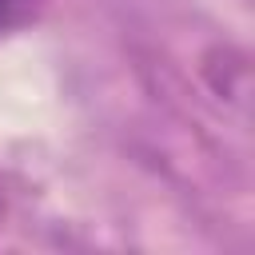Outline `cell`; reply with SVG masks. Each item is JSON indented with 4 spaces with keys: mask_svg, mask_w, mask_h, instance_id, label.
<instances>
[{
    "mask_svg": "<svg viewBox=\"0 0 255 255\" xmlns=\"http://www.w3.org/2000/svg\"><path fill=\"white\" fill-rule=\"evenodd\" d=\"M0 215H4V191H0Z\"/></svg>",
    "mask_w": 255,
    "mask_h": 255,
    "instance_id": "obj_2",
    "label": "cell"
},
{
    "mask_svg": "<svg viewBox=\"0 0 255 255\" xmlns=\"http://www.w3.org/2000/svg\"><path fill=\"white\" fill-rule=\"evenodd\" d=\"M36 8H40V0H0V36H12L24 24H32Z\"/></svg>",
    "mask_w": 255,
    "mask_h": 255,
    "instance_id": "obj_1",
    "label": "cell"
}]
</instances>
